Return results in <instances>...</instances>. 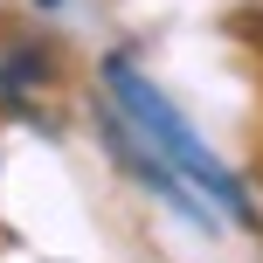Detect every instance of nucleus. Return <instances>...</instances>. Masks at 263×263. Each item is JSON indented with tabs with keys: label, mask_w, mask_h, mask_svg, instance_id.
I'll return each instance as SVG.
<instances>
[{
	"label": "nucleus",
	"mask_w": 263,
	"mask_h": 263,
	"mask_svg": "<svg viewBox=\"0 0 263 263\" xmlns=\"http://www.w3.org/2000/svg\"><path fill=\"white\" fill-rule=\"evenodd\" d=\"M104 83H111V104H118L125 118L139 125V139L153 145V153L166 159L180 180H194V187H201V194H208L222 215H236V222H256V208H250V194H242V180H236V173H229L222 159L208 153V145H201V132L166 104V90H159V83H145L139 69L125 63V55H111V63H104Z\"/></svg>",
	"instance_id": "f257e3e1"
},
{
	"label": "nucleus",
	"mask_w": 263,
	"mask_h": 263,
	"mask_svg": "<svg viewBox=\"0 0 263 263\" xmlns=\"http://www.w3.org/2000/svg\"><path fill=\"white\" fill-rule=\"evenodd\" d=\"M42 69H49V63H42V49H21V55H7V63H0V90H28V83H42Z\"/></svg>",
	"instance_id": "f03ea898"
},
{
	"label": "nucleus",
	"mask_w": 263,
	"mask_h": 263,
	"mask_svg": "<svg viewBox=\"0 0 263 263\" xmlns=\"http://www.w3.org/2000/svg\"><path fill=\"white\" fill-rule=\"evenodd\" d=\"M35 7H63V0H35Z\"/></svg>",
	"instance_id": "7ed1b4c3"
}]
</instances>
